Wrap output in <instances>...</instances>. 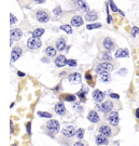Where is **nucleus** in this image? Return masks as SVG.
<instances>
[{"label":"nucleus","instance_id":"4468645a","mask_svg":"<svg viewBox=\"0 0 139 146\" xmlns=\"http://www.w3.org/2000/svg\"><path fill=\"white\" fill-rule=\"evenodd\" d=\"M98 131H99V133H100V134H103V135H106L107 137L111 136V134H112L111 128L108 127V125H100V127H99V129H98Z\"/></svg>","mask_w":139,"mask_h":146},{"label":"nucleus","instance_id":"f3484780","mask_svg":"<svg viewBox=\"0 0 139 146\" xmlns=\"http://www.w3.org/2000/svg\"><path fill=\"white\" fill-rule=\"evenodd\" d=\"M95 142H96V144L97 145H107L109 143L108 141V137L106 135H103V134H99L95 137Z\"/></svg>","mask_w":139,"mask_h":146},{"label":"nucleus","instance_id":"de8ad7c7","mask_svg":"<svg viewBox=\"0 0 139 146\" xmlns=\"http://www.w3.org/2000/svg\"><path fill=\"white\" fill-rule=\"evenodd\" d=\"M37 3H43V2H45V0H35Z\"/></svg>","mask_w":139,"mask_h":146},{"label":"nucleus","instance_id":"b1692460","mask_svg":"<svg viewBox=\"0 0 139 146\" xmlns=\"http://www.w3.org/2000/svg\"><path fill=\"white\" fill-rule=\"evenodd\" d=\"M45 54L49 58H54V56H56V50L54 49V47L50 46L45 49Z\"/></svg>","mask_w":139,"mask_h":146},{"label":"nucleus","instance_id":"c03bdc74","mask_svg":"<svg viewBox=\"0 0 139 146\" xmlns=\"http://www.w3.org/2000/svg\"><path fill=\"white\" fill-rule=\"evenodd\" d=\"M73 146H85V145H84V143H82L81 141H78L73 144Z\"/></svg>","mask_w":139,"mask_h":146},{"label":"nucleus","instance_id":"a19ab883","mask_svg":"<svg viewBox=\"0 0 139 146\" xmlns=\"http://www.w3.org/2000/svg\"><path fill=\"white\" fill-rule=\"evenodd\" d=\"M73 107H74L77 110H79V111H81V110H82V106L80 105V103H76V104L73 105Z\"/></svg>","mask_w":139,"mask_h":146},{"label":"nucleus","instance_id":"f8f14e48","mask_svg":"<svg viewBox=\"0 0 139 146\" xmlns=\"http://www.w3.org/2000/svg\"><path fill=\"white\" fill-rule=\"evenodd\" d=\"M113 108V103L111 101H105L103 104H101V111L105 114H108L110 113Z\"/></svg>","mask_w":139,"mask_h":146},{"label":"nucleus","instance_id":"39448f33","mask_svg":"<svg viewBox=\"0 0 139 146\" xmlns=\"http://www.w3.org/2000/svg\"><path fill=\"white\" fill-rule=\"evenodd\" d=\"M119 120H120V118H119L118 111H111L108 117L109 123H110L111 125H113V127H115V125H119Z\"/></svg>","mask_w":139,"mask_h":146},{"label":"nucleus","instance_id":"49530a36","mask_svg":"<svg viewBox=\"0 0 139 146\" xmlns=\"http://www.w3.org/2000/svg\"><path fill=\"white\" fill-rule=\"evenodd\" d=\"M135 114H136V118H137V119H139V108H137V110H136V113H135Z\"/></svg>","mask_w":139,"mask_h":146},{"label":"nucleus","instance_id":"dca6fc26","mask_svg":"<svg viewBox=\"0 0 139 146\" xmlns=\"http://www.w3.org/2000/svg\"><path fill=\"white\" fill-rule=\"evenodd\" d=\"M84 21H83L82 16L80 15H74L71 19V26L74 27H79V26H82Z\"/></svg>","mask_w":139,"mask_h":146},{"label":"nucleus","instance_id":"c756f323","mask_svg":"<svg viewBox=\"0 0 139 146\" xmlns=\"http://www.w3.org/2000/svg\"><path fill=\"white\" fill-rule=\"evenodd\" d=\"M101 26H103L101 23H92V24H88L86 26V29L91 31V29H95V28H100Z\"/></svg>","mask_w":139,"mask_h":146},{"label":"nucleus","instance_id":"bb28decb","mask_svg":"<svg viewBox=\"0 0 139 146\" xmlns=\"http://www.w3.org/2000/svg\"><path fill=\"white\" fill-rule=\"evenodd\" d=\"M84 77H85V80H86V82L88 84V86L93 87V86H94V80H93V77H92V75H91V73L86 72Z\"/></svg>","mask_w":139,"mask_h":146},{"label":"nucleus","instance_id":"8fccbe9b","mask_svg":"<svg viewBox=\"0 0 139 146\" xmlns=\"http://www.w3.org/2000/svg\"><path fill=\"white\" fill-rule=\"evenodd\" d=\"M12 146H17V144H16V143L15 144H12Z\"/></svg>","mask_w":139,"mask_h":146},{"label":"nucleus","instance_id":"a878e982","mask_svg":"<svg viewBox=\"0 0 139 146\" xmlns=\"http://www.w3.org/2000/svg\"><path fill=\"white\" fill-rule=\"evenodd\" d=\"M32 34V37H37V38H40V37L44 34V29L43 28H37L35 31L31 33Z\"/></svg>","mask_w":139,"mask_h":146},{"label":"nucleus","instance_id":"393cba45","mask_svg":"<svg viewBox=\"0 0 139 146\" xmlns=\"http://www.w3.org/2000/svg\"><path fill=\"white\" fill-rule=\"evenodd\" d=\"M111 80V76L109 73H103L100 74V81L103 82H109Z\"/></svg>","mask_w":139,"mask_h":146},{"label":"nucleus","instance_id":"423d86ee","mask_svg":"<svg viewBox=\"0 0 139 146\" xmlns=\"http://www.w3.org/2000/svg\"><path fill=\"white\" fill-rule=\"evenodd\" d=\"M22 55V49L20 47H14L11 52V62H16Z\"/></svg>","mask_w":139,"mask_h":146},{"label":"nucleus","instance_id":"58836bf2","mask_svg":"<svg viewBox=\"0 0 139 146\" xmlns=\"http://www.w3.org/2000/svg\"><path fill=\"white\" fill-rule=\"evenodd\" d=\"M16 22H17V19L14 16V14H10V24H11V25L15 24Z\"/></svg>","mask_w":139,"mask_h":146},{"label":"nucleus","instance_id":"f704fd0d","mask_svg":"<svg viewBox=\"0 0 139 146\" xmlns=\"http://www.w3.org/2000/svg\"><path fill=\"white\" fill-rule=\"evenodd\" d=\"M67 65H68V66H70V67H76V66H77V61H76V60H72V58H70V60H68Z\"/></svg>","mask_w":139,"mask_h":146},{"label":"nucleus","instance_id":"f03ea898","mask_svg":"<svg viewBox=\"0 0 139 146\" xmlns=\"http://www.w3.org/2000/svg\"><path fill=\"white\" fill-rule=\"evenodd\" d=\"M113 65L109 62H103L100 63L99 65H97L96 67V73L97 74H103V73H109L111 70H113Z\"/></svg>","mask_w":139,"mask_h":146},{"label":"nucleus","instance_id":"5701e85b","mask_svg":"<svg viewBox=\"0 0 139 146\" xmlns=\"http://www.w3.org/2000/svg\"><path fill=\"white\" fill-rule=\"evenodd\" d=\"M77 3H78V5L81 8L82 11H84V12H88V11H90V8H88V5L85 0H78Z\"/></svg>","mask_w":139,"mask_h":146},{"label":"nucleus","instance_id":"c85d7f7f","mask_svg":"<svg viewBox=\"0 0 139 146\" xmlns=\"http://www.w3.org/2000/svg\"><path fill=\"white\" fill-rule=\"evenodd\" d=\"M76 99H77V96L73 95V94H65V95H64V100H65L66 102H74Z\"/></svg>","mask_w":139,"mask_h":146},{"label":"nucleus","instance_id":"9b49d317","mask_svg":"<svg viewBox=\"0 0 139 146\" xmlns=\"http://www.w3.org/2000/svg\"><path fill=\"white\" fill-rule=\"evenodd\" d=\"M10 36H11V40H13V41H18L22 38V36H23V33H22V31H20V29L14 28V29L11 31Z\"/></svg>","mask_w":139,"mask_h":146},{"label":"nucleus","instance_id":"a18cd8bd","mask_svg":"<svg viewBox=\"0 0 139 146\" xmlns=\"http://www.w3.org/2000/svg\"><path fill=\"white\" fill-rule=\"evenodd\" d=\"M17 76H18V77H24V76H25V73H23V72H20V70H18V72H17Z\"/></svg>","mask_w":139,"mask_h":146},{"label":"nucleus","instance_id":"6e6552de","mask_svg":"<svg viewBox=\"0 0 139 146\" xmlns=\"http://www.w3.org/2000/svg\"><path fill=\"white\" fill-rule=\"evenodd\" d=\"M76 129L73 125H67L66 128H64L62 131L63 135H65L66 137H72L73 135H76Z\"/></svg>","mask_w":139,"mask_h":146},{"label":"nucleus","instance_id":"7ed1b4c3","mask_svg":"<svg viewBox=\"0 0 139 146\" xmlns=\"http://www.w3.org/2000/svg\"><path fill=\"white\" fill-rule=\"evenodd\" d=\"M27 48H29L31 50H35V49H39V48L41 47L42 42L41 40L39 39V38H37V37H31L29 38L28 40H27Z\"/></svg>","mask_w":139,"mask_h":146},{"label":"nucleus","instance_id":"e433bc0d","mask_svg":"<svg viewBox=\"0 0 139 146\" xmlns=\"http://www.w3.org/2000/svg\"><path fill=\"white\" fill-rule=\"evenodd\" d=\"M61 12H62V10H61V7H59V5H57L56 8L54 9V11H53V13H54V14H55L56 16L61 15Z\"/></svg>","mask_w":139,"mask_h":146},{"label":"nucleus","instance_id":"9d476101","mask_svg":"<svg viewBox=\"0 0 139 146\" xmlns=\"http://www.w3.org/2000/svg\"><path fill=\"white\" fill-rule=\"evenodd\" d=\"M68 63V60L66 58V56L65 55H58V56H56V58H55V65H56L57 67L62 68L64 67V66H66Z\"/></svg>","mask_w":139,"mask_h":146},{"label":"nucleus","instance_id":"2f4dec72","mask_svg":"<svg viewBox=\"0 0 139 146\" xmlns=\"http://www.w3.org/2000/svg\"><path fill=\"white\" fill-rule=\"evenodd\" d=\"M111 55L109 54V51L108 52H103V54H101V60H103L105 62H108V61H111Z\"/></svg>","mask_w":139,"mask_h":146},{"label":"nucleus","instance_id":"ddd939ff","mask_svg":"<svg viewBox=\"0 0 139 146\" xmlns=\"http://www.w3.org/2000/svg\"><path fill=\"white\" fill-rule=\"evenodd\" d=\"M54 110H55V113L59 116H63L66 114V107H65V105H64L63 102H58V103L55 105Z\"/></svg>","mask_w":139,"mask_h":146},{"label":"nucleus","instance_id":"4c0bfd02","mask_svg":"<svg viewBox=\"0 0 139 146\" xmlns=\"http://www.w3.org/2000/svg\"><path fill=\"white\" fill-rule=\"evenodd\" d=\"M138 33H139V28H138V27L134 26L133 28H132V36H133V37L137 36V34H138Z\"/></svg>","mask_w":139,"mask_h":146},{"label":"nucleus","instance_id":"473e14b6","mask_svg":"<svg viewBox=\"0 0 139 146\" xmlns=\"http://www.w3.org/2000/svg\"><path fill=\"white\" fill-rule=\"evenodd\" d=\"M38 116L41 118H52V115L46 111H38Z\"/></svg>","mask_w":139,"mask_h":146},{"label":"nucleus","instance_id":"412c9836","mask_svg":"<svg viewBox=\"0 0 139 146\" xmlns=\"http://www.w3.org/2000/svg\"><path fill=\"white\" fill-rule=\"evenodd\" d=\"M56 48L58 51H64L66 48V40L64 38H59L56 42Z\"/></svg>","mask_w":139,"mask_h":146},{"label":"nucleus","instance_id":"f257e3e1","mask_svg":"<svg viewBox=\"0 0 139 146\" xmlns=\"http://www.w3.org/2000/svg\"><path fill=\"white\" fill-rule=\"evenodd\" d=\"M46 130L49 131V133L51 134V136H53L54 134H57L59 132V129H61V125L59 122L55 119H51L46 122Z\"/></svg>","mask_w":139,"mask_h":146},{"label":"nucleus","instance_id":"ea45409f","mask_svg":"<svg viewBox=\"0 0 139 146\" xmlns=\"http://www.w3.org/2000/svg\"><path fill=\"white\" fill-rule=\"evenodd\" d=\"M126 74H127V69H126V68H121L118 72V75H121V76H124V75H126Z\"/></svg>","mask_w":139,"mask_h":146},{"label":"nucleus","instance_id":"4be33fe9","mask_svg":"<svg viewBox=\"0 0 139 146\" xmlns=\"http://www.w3.org/2000/svg\"><path fill=\"white\" fill-rule=\"evenodd\" d=\"M86 94H88V91H86V89L82 88L79 92H77V96L80 99L81 102H85L86 101Z\"/></svg>","mask_w":139,"mask_h":146},{"label":"nucleus","instance_id":"aec40b11","mask_svg":"<svg viewBox=\"0 0 139 146\" xmlns=\"http://www.w3.org/2000/svg\"><path fill=\"white\" fill-rule=\"evenodd\" d=\"M98 17V14L96 11H88V13H86V16H85V20L88 22H93L95 21V20H97Z\"/></svg>","mask_w":139,"mask_h":146},{"label":"nucleus","instance_id":"1a4fd4ad","mask_svg":"<svg viewBox=\"0 0 139 146\" xmlns=\"http://www.w3.org/2000/svg\"><path fill=\"white\" fill-rule=\"evenodd\" d=\"M81 75L80 73H71L68 76V81L71 84H81Z\"/></svg>","mask_w":139,"mask_h":146},{"label":"nucleus","instance_id":"7c9ffc66","mask_svg":"<svg viewBox=\"0 0 139 146\" xmlns=\"http://www.w3.org/2000/svg\"><path fill=\"white\" fill-rule=\"evenodd\" d=\"M76 136H77L78 140H82L84 137V129H82V128L78 129L77 132H76Z\"/></svg>","mask_w":139,"mask_h":146},{"label":"nucleus","instance_id":"37998d69","mask_svg":"<svg viewBox=\"0 0 139 146\" xmlns=\"http://www.w3.org/2000/svg\"><path fill=\"white\" fill-rule=\"evenodd\" d=\"M10 131H11V134L14 133V125H13V121H10Z\"/></svg>","mask_w":139,"mask_h":146},{"label":"nucleus","instance_id":"c9c22d12","mask_svg":"<svg viewBox=\"0 0 139 146\" xmlns=\"http://www.w3.org/2000/svg\"><path fill=\"white\" fill-rule=\"evenodd\" d=\"M26 131H27L28 135H31V122L30 121H28V122L26 123Z\"/></svg>","mask_w":139,"mask_h":146},{"label":"nucleus","instance_id":"79ce46f5","mask_svg":"<svg viewBox=\"0 0 139 146\" xmlns=\"http://www.w3.org/2000/svg\"><path fill=\"white\" fill-rule=\"evenodd\" d=\"M110 98L111 99H115V100H119L120 99V95L117 93H110Z\"/></svg>","mask_w":139,"mask_h":146},{"label":"nucleus","instance_id":"72a5a7b5","mask_svg":"<svg viewBox=\"0 0 139 146\" xmlns=\"http://www.w3.org/2000/svg\"><path fill=\"white\" fill-rule=\"evenodd\" d=\"M109 3V5H110V8H111V10L113 11V12H119V9H118V7H117V5H115V3H114L113 1H112V0H110V1H109L108 2Z\"/></svg>","mask_w":139,"mask_h":146},{"label":"nucleus","instance_id":"cd10ccee","mask_svg":"<svg viewBox=\"0 0 139 146\" xmlns=\"http://www.w3.org/2000/svg\"><path fill=\"white\" fill-rule=\"evenodd\" d=\"M61 29L62 31H64L66 34H68V35H71L72 34V28H71V25H67V24H64V25H62L61 26Z\"/></svg>","mask_w":139,"mask_h":146},{"label":"nucleus","instance_id":"09e8293b","mask_svg":"<svg viewBox=\"0 0 139 146\" xmlns=\"http://www.w3.org/2000/svg\"><path fill=\"white\" fill-rule=\"evenodd\" d=\"M119 12H120V14H121V15H122V16L125 15V14H124V12H123V11H121V10H120V11H119Z\"/></svg>","mask_w":139,"mask_h":146},{"label":"nucleus","instance_id":"0eeeda50","mask_svg":"<svg viewBox=\"0 0 139 146\" xmlns=\"http://www.w3.org/2000/svg\"><path fill=\"white\" fill-rule=\"evenodd\" d=\"M92 96H93V99H94V101H96L97 103H99V102H101V101L105 100L106 94L103 93V91H100V90H98V89H95V90L93 91Z\"/></svg>","mask_w":139,"mask_h":146},{"label":"nucleus","instance_id":"2eb2a0df","mask_svg":"<svg viewBox=\"0 0 139 146\" xmlns=\"http://www.w3.org/2000/svg\"><path fill=\"white\" fill-rule=\"evenodd\" d=\"M114 47H115V44H114V42L110 38H105L103 39V48L107 51H112V50H114Z\"/></svg>","mask_w":139,"mask_h":146},{"label":"nucleus","instance_id":"a211bd4d","mask_svg":"<svg viewBox=\"0 0 139 146\" xmlns=\"http://www.w3.org/2000/svg\"><path fill=\"white\" fill-rule=\"evenodd\" d=\"M88 119L90 120L92 123H97L98 121H99V116H98V114L95 110H91L88 115Z\"/></svg>","mask_w":139,"mask_h":146},{"label":"nucleus","instance_id":"20e7f679","mask_svg":"<svg viewBox=\"0 0 139 146\" xmlns=\"http://www.w3.org/2000/svg\"><path fill=\"white\" fill-rule=\"evenodd\" d=\"M36 17L37 20L39 22H41V23H46V22H49V20H50V16L47 14V12H45V11L43 10L37 11Z\"/></svg>","mask_w":139,"mask_h":146},{"label":"nucleus","instance_id":"6ab92c4d","mask_svg":"<svg viewBox=\"0 0 139 146\" xmlns=\"http://www.w3.org/2000/svg\"><path fill=\"white\" fill-rule=\"evenodd\" d=\"M129 53L127 49H119L118 51H115V54L114 56L117 58H128Z\"/></svg>","mask_w":139,"mask_h":146}]
</instances>
